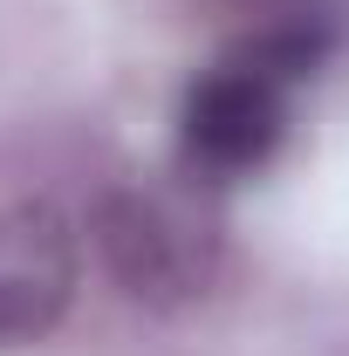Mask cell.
Here are the masks:
<instances>
[{
	"mask_svg": "<svg viewBox=\"0 0 349 356\" xmlns=\"http://www.w3.org/2000/svg\"><path fill=\"white\" fill-rule=\"evenodd\" d=\"M89 247L103 274L144 309H185L219 281L226 233L199 178H117L89 206Z\"/></svg>",
	"mask_w": 349,
	"mask_h": 356,
	"instance_id": "1",
	"label": "cell"
},
{
	"mask_svg": "<svg viewBox=\"0 0 349 356\" xmlns=\"http://www.w3.org/2000/svg\"><path fill=\"white\" fill-rule=\"evenodd\" d=\"M288 103L295 89L261 76L240 55H219L178 103V172L199 185H233L274 165L288 137Z\"/></svg>",
	"mask_w": 349,
	"mask_h": 356,
	"instance_id": "2",
	"label": "cell"
},
{
	"mask_svg": "<svg viewBox=\"0 0 349 356\" xmlns=\"http://www.w3.org/2000/svg\"><path fill=\"white\" fill-rule=\"evenodd\" d=\"M83 288V233L55 199H21L0 213V356L62 329Z\"/></svg>",
	"mask_w": 349,
	"mask_h": 356,
	"instance_id": "3",
	"label": "cell"
}]
</instances>
